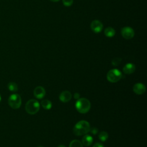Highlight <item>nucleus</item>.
I'll return each mask as SVG.
<instances>
[{
	"label": "nucleus",
	"mask_w": 147,
	"mask_h": 147,
	"mask_svg": "<svg viewBox=\"0 0 147 147\" xmlns=\"http://www.w3.org/2000/svg\"><path fill=\"white\" fill-rule=\"evenodd\" d=\"M90 123L84 120L79 121L73 129V133L77 136H83L90 131Z\"/></svg>",
	"instance_id": "nucleus-1"
},
{
	"label": "nucleus",
	"mask_w": 147,
	"mask_h": 147,
	"mask_svg": "<svg viewBox=\"0 0 147 147\" xmlns=\"http://www.w3.org/2000/svg\"><path fill=\"white\" fill-rule=\"evenodd\" d=\"M75 107L76 110L80 113L85 114L90 110L91 107V103L87 99L85 98H82L77 100L75 104Z\"/></svg>",
	"instance_id": "nucleus-2"
},
{
	"label": "nucleus",
	"mask_w": 147,
	"mask_h": 147,
	"mask_svg": "<svg viewBox=\"0 0 147 147\" xmlns=\"http://www.w3.org/2000/svg\"><path fill=\"white\" fill-rule=\"evenodd\" d=\"M40 109V103L36 99L29 100L25 105L26 111L31 115L36 114Z\"/></svg>",
	"instance_id": "nucleus-3"
},
{
	"label": "nucleus",
	"mask_w": 147,
	"mask_h": 147,
	"mask_svg": "<svg viewBox=\"0 0 147 147\" xmlns=\"http://www.w3.org/2000/svg\"><path fill=\"white\" fill-rule=\"evenodd\" d=\"M122 78L121 72L118 69H112L110 70L107 74V80L111 83L118 82Z\"/></svg>",
	"instance_id": "nucleus-4"
},
{
	"label": "nucleus",
	"mask_w": 147,
	"mask_h": 147,
	"mask_svg": "<svg viewBox=\"0 0 147 147\" xmlns=\"http://www.w3.org/2000/svg\"><path fill=\"white\" fill-rule=\"evenodd\" d=\"M21 98L18 94H11L8 99V103L9 106L14 109L20 108L21 105Z\"/></svg>",
	"instance_id": "nucleus-5"
},
{
	"label": "nucleus",
	"mask_w": 147,
	"mask_h": 147,
	"mask_svg": "<svg viewBox=\"0 0 147 147\" xmlns=\"http://www.w3.org/2000/svg\"><path fill=\"white\" fill-rule=\"evenodd\" d=\"M121 34L126 39H131L134 36V31L131 27L125 26L122 28Z\"/></svg>",
	"instance_id": "nucleus-6"
},
{
	"label": "nucleus",
	"mask_w": 147,
	"mask_h": 147,
	"mask_svg": "<svg viewBox=\"0 0 147 147\" xmlns=\"http://www.w3.org/2000/svg\"><path fill=\"white\" fill-rule=\"evenodd\" d=\"M90 28L94 33H98L102 31L103 29V25L100 21L98 20H94L91 23Z\"/></svg>",
	"instance_id": "nucleus-7"
},
{
	"label": "nucleus",
	"mask_w": 147,
	"mask_h": 147,
	"mask_svg": "<svg viewBox=\"0 0 147 147\" xmlns=\"http://www.w3.org/2000/svg\"><path fill=\"white\" fill-rule=\"evenodd\" d=\"M133 90L136 94L141 95L145 92L146 87L144 84L138 83L134 85L133 87Z\"/></svg>",
	"instance_id": "nucleus-8"
},
{
	"label": "nucleus",
	"mask_w": 147,
	"mask_h": 147,
	"mask_svg": "<svg viewBox=\"0 0 147 147\" xmlns=\"http://www.w3.org/2000/svg\"><path fill=\"white\" fill-rule=\"evenodd\" d=\"M33 94L36 98L41 99L45 95V90L42 87L38 86L34 88Z\"/></svg>",
	"instance_id": "nucleus-9"
},
{
	"label": "nucleus",
	"mask_w": 147,
	"mask_h": 147,
	"mask_svg": "<svg viewBox=\"0 0 147 147\" xmlns=\"http://www.w3.org/2000/svg\"><path fill=\"white\" fill-rule=\"evenodd\" d=\"M71 98L72 94L68 91H64L59 95V99L63 102H69L71 100Z\"/></svg>",
	"instance_id": "nucleus-10"
},
{
	"label": "nucleus",
	"mask_w": 147,
	"mask_h": 147,
	"mask_svg": "<svg viewBox=\"0 0 147 147\" xmlns=\"http://www.w3.org/2000/svg\"><path fill=\"white\" fill-rule=\"evenodd\" d=\"M135 65L132 63H127L123 68V72L125 74H131L135 71Z\"/></svg>",
	"instance_id": "nucleus-11"
},
{
	"label": "nucleus",
	"mask_w": 147,
	"mask_h": 147,
	"mask_svg": "<svg viewBox=\"0 0 147 147\" xmlns=\"http://www.w3.org/2000/svg\"><path fill=\"white\" fill-rule=\"evenodd\" d=\"M93 142V138L89 134H85L82 140V143L83 145L86 146H90Z\"/></svg>",
	"instance_id": "nucleus-12"
},
{
	"label": "nucleus",
	"mask_w": 147,
	"mask_h": 147,
	"mask_svg": "<svg viewBox=\"0 0 147 147\" xmlns=\"http://www.w3.org/2000/svg\"><path fill=\"white\" fill-rule=\"evenodd\" d=\"M115 34V30L111 27H107L105 30V34L107 37H113Z\"/></svg>",
	"instance_id": "nucleus-13"
},
{
	"label": "nucleus",
	"mask_w": 147,
	"mask_h": 147,
	"mask_svg": "<svg viewBox=\"0 0 147 147\" xmlns=\"http://www.w3.org/2000/svg\"><path fill=\"white\" fill-rule=\"evenodd\" d=\"M41 105L45 110H49L52 107V102L48 99H43L41 102Z\"/></svg>",
	"instance_id": "nucleus-14"
},
{
	"label": "nucleus",
	"mask_w": 147,
	"mask_h": 147,
	"mask_svg": "<svg viewBox=\"0 0 147 147\" xmlns=\"http://www.w3.org/2000/svg\"><path fill=\"white\" fill-rule=\"evenodd\" d=\"M8 89L12 92H16L18 90V86L14 82H10L7 84Z\"/></svg>",
	"instance_id": "nucleus-15"
},
{
	"label": "nucleus",
	"mask_w": 147,
	"mask_h": 147,
	"mask_svg": "<svg viewBox=\"0 0 147 147\" xmlns=\"http://www.w3.org/2000/svg\"><path fill=\"white\" fill-rule=\"evenodd\" d=\"M69 147H83V144L80 141L74 140L70 142Z\"/></svg>",
	"instance_id": "nucleus-16"
},
{
	"label": "nucleus",
	"mask_w": 147,
	"mask_h": 147,
	"mask_svg": "<svg viewBox=\"0 0 147 147\" xmlns=\"http://www.w3.org/2000/svg\"><path fill=\"white\" fill-rule=\"evenodd\" d=\"M108 137H109V135L105 131H102L101 132H100L99 134V138L102 141H106L108 138Z\"/></svg>",
	"instance_id": "nucleus-17"
},
{
	"label": "nucleus",
	"mask_w": 147,
	"mask_h": 147,
	"mask_svg": "<svg viewBox=\"0 0 147 147\" xmlns=\"http://www.w3.org/2000/svg\"><path fill=\"white\" fill-rule=\"evenodd\" d=\"M121 60H122V59L121 58H119V57H115V58L113 59V60L111 61V63H112V64L113 65L117 66V65H118L120 64Z\"/></svg>",
	"instance_id": "nucleus-18"
},
{
	"label": "nucleus",
	"mask_w": 147,
	"mask_h": 147,
	"mask_svg": "<svg viewBox=\"0 0 147 147\" xmlns=\"http://www.w3.org/2000/svg\"><path fill=\"white\" fill-rule=\"evenodd\" d=\"M74 0H63V3L65 6H70L72 5Z\"/></svg>",
	"instance_id": "nucleus-19"
},
{
	"label": "nucleus",
	"mask_w": 147,
	"mask_h": 147,
	"mask_svg": "<svg viewBox=\"0 0 147 147\" xmlns=\"http://www.w3.org/2000/svg\"><path fill=\"white\" fill-rule=\"evenodd\" d=\"M90 130H91V132L92 134H96L97 132H98V129H96V128H95V127H92L91 129H90Z\"/></svg>",
	"instance_id": "nucleus-20"
},
{
	"label": "nucleus",
	"mask_w": 147,
	"mask_h": 147,
	"mask_svg": "<svg viewBox=\"0 0 147 147\" xmlns=\"http://www.w3.org/2000/svg\"><path fill=\"white\" fill-rule=\"evenodd\" d=\"M93 147H104V146L101 143L97 142L94 145Z\"/></svg>",
	"instance_id": "nucleus-21"
},
{
	"label": "nucleus",
	"mask_w": 147,
	"mask_h": 147,
	"mask_svg": "<svg viewBox=\"0 0 147 147\" xmlns=\"http://www.w3.org/2000/svg\"><path fill=\"white\" fill-rule=\"evenodd\" d=\"M79 97H80V95H79V93L76 92V93L74 94V98H75V99H79Z\"/></svg>",
	"instance_id": "nucleus-22"
},
{
	"label": "nucleus",
	"mask_w": 147,
	"mask_h": 147,
	"mask_svg": "<svg viewBox=\"0 0 147 147\" xmlns=\"http://www.w3.org/2000/svg\"><path fill=\"white\" fill-rule=\"evenodd\" d=\"M57 147H65V146L64 145H60Z\"/></svg>",
	"instance_id": "nucleus-23"
},
{
	"label": "nucleus",
	"mask_w": 147,
	"mask_h": 147,
	"mask_svg": "<svg viewBox=\"0 0 147 147\" xmlns=\"http://www.w3.org/2000/svg\"><path fill=\"white\" fill-rule=\"evenodd\" d=\"M50 1H52V2H58V1H59L60 0H50Z\"/></svg>",
	"instance_id": "nucleus-24"
},
{
	"label": "nucleus",
	"mask_w": 147,
	"mask_h": 147,
	"mask_svg": "<svg viewBox=\"0 0 147 147\" xmlns=\"http://www.w3.org/2000/svg\"><path fill=\"white\" fill-rule=\"evenodd\" d=\"M1 95H0V102H1Z\"/></svg>",
	"instance_id": "nucleus-25"
},
{
	"label": "nucleus",
	"mask_w": 147,
	"mask_h": 147,
	"mask_svg": "<svg viewBox=\"0 0 147 147\" xmlns=\"http://www.w3.org/2000/svg\"><path fill=\"white\" fill-rule=\"evenodd\" d=\"M37 147H43V146H37Z\"/></svg>",
	"instance_id": "nucleus-26"
}]
</instances>
